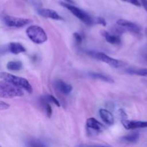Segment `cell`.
Segmentation results:
<instances>
[{
	"label": "cell",
	"instance_id": "12",
	"mask_svg": "<svg viewBox=\"0 0 147 147\" xmlns=\"http://www.w3.org/2000/svg\"><path fill=\"white\" fill-rule=\"evenodd\" d=\"M55 86L59 91L65 95L70 94L73 90V87H72L71 85L67 84L61 80H58L56 81Z\"/></svg>",
	"mask_w": 147,
	"mask_h": 147
},
{
	"label": "cell",
	"instance_id": "14",
	"mask_svg": "<svg viewBox=\"0 0 147 147\" xmlns=\"http://www.w3.org/2000/svg\"><path fill=\"white\" fill-rule=\"evenodd\" d=\"M7 49L9 51L15 55L26 52V49L24 46L19 42H10L7 45Z\"/></svg>",
	"mask_w": 147,
	"mask_h": 147
},
{
	"label": "cell",
	"instance_id": "4",
	"mask_svg": "<svg viewBox=\"0 0 147 147\" xmlns=\"http://www.w3.org/2000/svg\"><path fill=\"white\" fill-rule=\"evenodd\" d=\"M60 4L62 6H63L64 7H65L66 9H67L73 15H75L77 18H78L79 20L83 22L85 24H88V25H91V24H93V22H94L93 21V19L86 11L75 7L74 5L68 4V3L60 2Z\"/></svg>",
	"mask_w": 147,
	"mask_h": 147
},
{
	"label": "cell",
	"instance_id": "28",
	"mask_svg": "<svg viewBox=\"0 0 147 147\" xmlns=\"http://www.w3.org/2000/svg\"><path fill=\"white\" fill-rule=\"evenodd\" d=\"M146 60H147V56H146Z\"/></svg>",
	"mask_w": 147,
	"mask_h": 147
},
{
	"label": "cell",
	"instance_id": "3",
	"mask_svg": "<svg viewBox=\"0 0 147 147\" xmlns=\"http://www.w3.org/2000/svg\"><path fill=\"white\" fill-rule=\"evenodd\" d=\"M26 32L30 40L36 44H42L47 40V35L45 31L40 26H30L26 30Z\"/></svg>",
	"mask_w": 147,
	"mask_h": 147
},
{
	"label": "cell",
	"instance_id": "24",
	"mask_svg": "<svg viewBox=\"0 0 147 147\" xmlns=\"http://www.w3.org/2000/svg\"><path fill=\"white\" fill-rule=\"evenodd\" d=\"M123 1H126V2L128 3H130V4H134V5L135 6H137V7L141 6V2L139 0H123Z\"/></svg>",
	"mask_w": 147,
	"mask_h": 147
},
{
	"label": "cell",
	"instance_id": "9",
	"mask_svg": "<svg viewBox=\"0 0 147 147\" xmlns=\"http://www.w3.org/2000/svg\"><path fill=\"white\" fill-rule=\"evenodd\" d=\"M37 12L40 16L43 17H46V18L53 19V20H63V17H60V14L57 11L50 9H39Z\"/></svg>",
	"mask_w": 147,
	"mask_h": 147
},
{
	"label": "cell",
	"instance_id": "29",
	"mask_svg": "<svg viewBox=\"0 0 147 147\" xmlns=\"http://www.w3.org/2000/svg\"><path fill=\"white\" fill-rule=\"evenodd\" d=\"M146 11H147V9H146Z\"/></svg>",
	"mask_w": 147,
	"mask_h": 147
},
{
	"label": "cell",
	"instance_id": "1",
	"mask_svg": "<svg viewBox=\"0 0 147 147\" xmlns=\"http://www.w3.org/2000/svg\"><path fill=\"white\" fill-rule=\"evenodd\" d=\"M24 95L22 88L6 81H0V97L3 98H12L15 97H21Z\"/></svg>",
	"mask_w": 147,
	"mask_h": 147
},
{
	"label": "cell",
	"instance_id": "19",
	"mask_svg": "<svg viewBox=\"0 0 147 147\" xmlns=\"http://www.w3.org/2000/svg\"><path fill=\"white\" fill-rule=\"evenodd\" d=\"M44 99H45L46 100H47L48 102H51V103H53L55 105H56L57 106L60 107V102L58 101L56 98H55L53 95H46L45 97H44Z\"/></svg>",
	"mask_w": 147,
	"mask_h": 147
},
{
	"label": "cell",
	"instance_id": "18",
	"mask_svg": "<svg viewBox=\"0 0 147 147\" xmlns=\"http://www.w3.org/2000/svg\"><path fill=\"white\" fill-rule=\"evenodd\" d=\"M129 72L140 76H147V68L137 69V70H129Z\"/></svg>",
	"mask_w": 147,
	"mask_h": 147
},
{
	"label": "cell",
	"instance_id": "23",
	"mask_svg": "<svg viewBox=\"0 0 147 147\" xmlns=\"http://www.w3.org/2000/svg\"><path fill=\"white\" fill-rule=\"evenodd\" d=\"M9 108V105L8 103L0 100V111L7 110V109H8Z\"/></svg>",
	"mask_w": 147,
	"mask_h": 147
},
{
	"label": "cell",
	"instance_id": "22",
	"mask_svg": "<svg viewBox=\"0 0 147 147\" xmlns=\"http://www.w3.org/2000/svg\"><path fill=\"white\" fill-rule=\"evenodd\" d=\"M28 146H44L45 145L42 144L40 141H31L28 144Z\"/></svg>",
	"mask_w": 147,
	"mask_h": 147
},
{
	"label": "cell",
	"instance_id": "27",
	"mask_svg": "<svg viewBox=\"0 0 147 147\" xmlns=\"http://www.w3.org/2000/svg\"><path fill=\"white\" fill-rule=\"evenodd\" d=\"M64 1H65V2L68 3V4H73L74 3L73 0H64Z\"/></svg>",
	"mask_w": 147,
	"mask_h": 147
},
{
	"label": "cell",
	"instance_id": "11",
	"mask_svg": "<svg viewBox=\"0 0 147 147\" xmlns=\"http://www.w3.org/2000/svg\"><path fill=\"white\" fill-rule=\"evenodd\" d=\"M99 115H100V119L106 124L111 126L114 123V118H113V114L109 111L106 110V109H100L99 111Z\"/></svg>",
	"mask_w": 147,
	"mask_h": 147
},
{
	"label": "cell",
	"instance_id": "6",
	"mask_svg": "<svg viewBox=\"0 0 147 147\" xmlns=\"http://www.w3.org/2000/svg\"><path fill=\"white\" fill-rule=\"evenodd\" d=\"M4 22L8 27H22L32 22L30 19L20 18V17H12V16H5L4 17Z\"/></svg>",
	"mask_w": 147,
	"mask_h": 147
},
{
	"label": "cell",
	"instance_id": "10",
	"mask_svg": "<svg viewBox=\"0 0 147 147\" xmlns=\"http://www.w3.org/2000/svg\"><path fill=\"white\" fill-rule=\"evenodd\" d=\"M86 126L88 130L96 132H101L104 127L103 125L94 118H89L86 121Z\"/></svg>",
	"mask_w": 147,
	"mask_h": 147
},
{
	"label": "cell",
	"instance_id": "15",
	"mask_svg": "<svg viewBox=\"0 0 147 147\" xmlns=\"http://www.w3.org/2000/svg\"><path fill=\"white\" fill-rule=\"evenodd\" d=\"M89 76L92 78L94 79H98V80H103L105 82H107V83H113V80L111 78L109 77V76H106V75L101 74V73H95V72H90L89 73Z\"/></svg>",
	"mask_w": 147,
	"mask_h": 147
},
{
	"label": "cell",
	"instance_id": "17",
	"mask_svg": "<svg viewBox=\"0 0 147 147\" xmlns=\"http://www.w3.org/2000/svg\"><path fill=\"white\" fill-rule=\"evenodd\" d=\"M139 134L137 133H134L132 134H129L127 135V136H125L123 137H122V140L125 141V142H136V141L139 139Z\"/></svg>",
	"mask_w": 147,
	"mask_h": 147
},
{
	"label": "cell",
	"instance_id": "26",
	"mask_svg": "<svg viewBox=\"0 0 147 147\" xmlns=\"http://www.w3.org/2000/svg\"><path fill=\"white\" fill-rule=\"evenodd\" d=\"M141 4H142L144 8L147 9V0H141Z\"/></svg>",
	"mask_w": 147,
	"mask_h": 147
},
{
	"label": "cell",
	"instance_id": "21",
	"mask_svg": "<svg viewBox=\"0 0 147 147\" xmlns=\"http://www.w3.org/2000/svg\"><path fill=\"white\" fill-rule=\"evenodd\" d=\"M73 36H74L75 40H76V42L78 44H80L82 42V41H83V37H82L81 34L78 32H75L73 34Z\"/></svg>",
	"mask_w": 147,
	"mask_h": 147
},
{
	"label": "cell",
	"instance_id": "5",
	"mask_svg": "<svg viewBox=\"0 0 147 147\" xmlns=\"http://www.w3.org/2000/svg\"><path fill=\"white\" fill-rule=\"evenodd\" d=\"M88 54L92 57H94L95 58L98 59V60H100V61L103 62V63H106V64L109 65L111 67H121L125 65L123 62L121 61V60H116V59L112 58V57H109L107 55H106L103 53H96V52H89Z\"/></svg>",
	"mask_w": 147,
	"mask_h": 147
},
{
	"label": "cell",
	"instance_id": "8",
	"mask_svg": "<svg viewBox=\"0 0 147 147\" xmlns=\"http://www.w3.org/2000/svg\"><path fill=\"white\" fill-rule=\"evenodd\" d=\"M117 24L121 27H125V28L128 29L129 31L132 32L136 34H139L141 32V27L136 24L135 23L131 22L129 21V20H124V19H121L117 21Z\"/></svg>",
	"mask_w": 147,
	"mask_h": 147
},
{
	"label": "cell",
	"instance_id": "2",
	"mask_svg": "<svg viewBox=\"0 0 147 147\" xmlns=\"http://www.w3.org/2000/svg\"><path fill=\"white\" fill-rule=\"evenodd\" d=\"M0 78L2 80H6L20 88L25 90L28 93H31L32 92V87L31 84L27 80L24 78L19 77V76H14V75L10 74V73H6V72H1L0 73Z\"/></svg>",
	"mask_w": 147,
	"mask_h": 147
},
{
	"label": "cell",
	"instance_id": "16",
	"mask_svg": "<svg viewBox=\"0 0 147 147\" xmlns=\"http://www.w3.org/2000/svg\"><path fill=\"white\" fill-rule=\"evenodd\" d=\"M22 63L20 61H9L7 64V67L11 71H18L22 68Z\"/></svg>",
	"mask_w": 147,
	"mask_h": 147
},
{
	"label": "cell",
	"instance_id": "20",
	"mask_svg": "<svg viewBox=\"0 0 147 147\" xmlns=\"http://www.w3.org/2000/svg\"><path fill=\"white\" fill-rule=\"evenodd\" d=\"M42 102H43V104H44L45 108V110H46V112H47V116H48L49 118H50L52 116V113H53V110H52L51 106H50V103H48V101H47V100H46L45 99H44V100H42Z\"/></svg>",
	"mask_w": 147,
	"mask_h": 147
},
{
	"label": "cell",
	"instance_id": "25",
	"mask_svg": "<svg viewBox=\"0 0 147 147\" xmlns=\"http://www.w3.org/2000/svg\"><path fill=\"white\" fill-rule=\"evenodd\" d=\"M96 22H97L98 24H102L103 26H106V20H105L103 18H102V17H98V18H97Z\"/></svg>",
	"mask_w": 147,
	"mask_h": 147
},
{
	"label": "cell",
	"instance_id": "13",
	"mask_svg": "<svg viewBox=\"0 0 147 147\" xmlns=\"http://www.w3.org/2000/svg\"><path fill=\"white\" fill-rule=\"evenodd\" d=\"M101 32L102 35L105 37L106 41L111 44L119 45L121 42L120 37L117 34H111L110 32L107 31H102Z\"/></svg>",
	"mask_w": 147,
	"mask_h": 147
},
{
	"label": "cell",
	"instance_id": "7",
	"mask_svg": "<svg viewBox=\"0 0 147 147\" xmlns=\"http://www.w3.org/2000/svg\"><path fill=\"white\" fill-rule=\"evenodd\" d=\"M121 123L124 128L127 130L136 129L147 128V121H129L127 119H123Z\"/></svg>",
	"mask_w": 147,
	"mask_h": 147
}]
</instances>
